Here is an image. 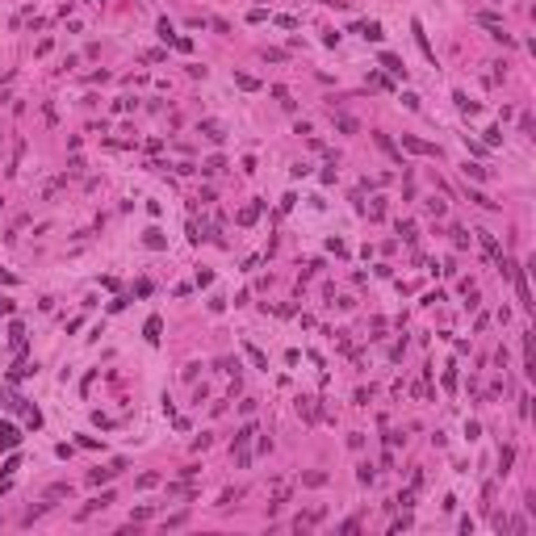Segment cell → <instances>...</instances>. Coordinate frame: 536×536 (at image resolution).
<instances>
[{
  "label": "cell",
  "mask_w": 536,
  "mask_h": 536,
  "mask_svg": "<svg viewBox=\"0 0 536 536\" xmlns=\"http://www.w3.org/2000/svg\"><path fill=\"white\" fill-rule=\"evenodd\" d=\"M402 528H411V515H407V511H402V515H398L394 523H390V532H402Z\"/></svg>",
  "instance_id": "obj_25"
},
{
  "label": "cell",
  "mask_w": 536,
  "mask_h": 536,
  "mask_svg": "<svg viewBox=\"0 0 536 536\" xmlns=\"http://www.w3.org/2000/svg\"><path fill=\"white\" fill-rule=\"evenodd\" d=\"M427 214H436V218H444V201H440V197H432V201H427Z\"/></svg>",
  "instance_id": "obj_23"
},
{
  "label": "cell",
  "mask_w": 536,
  "mask_h": 536,
  "mask_svg": "<svg viewBox=\"0 0 536 536\" xmlns=\"http://www.w3.org/2000/svg\"><path fill=\"white\" fill-rule=\"evenodd\" d=\"M331 122H335V126L343 130V134H356V130H361V126H356V122H352L348 113H335V109H331Z\"/></svg>",
  "instance_id": "obj_5"
},
{
  "label": "cell",
  "mask_w": 536,
  "mask_h": 536,
  "mask_svg": "<svg viewBox=\"0 0 536 536\" xmlns=\"http://www.w3.org/2000/svg\"><path fill=\"white\" fill-rule=\"evenodd\" d=\"M109 478H113V469H92V473H88L92 486H101V482H109Z\"/></svg>",
  "instance_id": "obj_18"
},
{
  "label": "cell",
  "mask_w": 536,
  "mask_h": 536,
  "mask_svg": "<svg viewBox=\"0 0 536 536\" xmlns=\"http://www.w3.org/2000/svg\"><path fill=\"white\" fill-rule=\"evenodd\" d=\"M159 331H163V323H159V318H147V339H151V343L159 339Z\"/></svg>",
  "instance_id": "obj_19"
},
{
  "label": "cell",
  "mask_w": 536,
  "mask_h": 536,
  "mask_svg": "<svg viewBox=\"0 0 536 536\" xmlns=\"http://www.w3.org/2000/svg\"><path fill=\"white\" fill-rule=\"evenodd\" d=\"M235 84L247 88V92H256V88H260V80H256V76H247V71H235Z\"/></svg>",
  "instance_id": "obj_9"
},
{
  "label": "cell",
  "mask_w": 536,
  "mask_h": 536,
  "mask_svg": "<svg viewBox=\"0 0 536 536\" xmlns=\"http://www.w3.org/2000/svg\"><path fill=\"white\" fill-rule=\"evenodd\" d=\"M63 494H71L67 482H59V486H51V490H46V498H63Z\"/></svg>",
  "instance_id": "obj_21"
},
{
  "label": "cell",
  "mask_w": 536,
  "mask_h": 536,
  "mask_svg": "<svg viewBox=\"0 0 536 536\" xmlns=\"http://www.w3.org/2000/svg\"><path fill=\"white\" fill-rule=\"evenodd\" d=\"M411 30H415V42H419V51H423L427 59H436V55H432V46H427V34H423V26H419V21H411Z\"/></svg>",
  "instance_id": "obj_6"
},
{
  "label": "cell",
  "mask_w": 536,
  "mask_h": 536,
  "mask_svg": "<svg viewBox=\"0 0 536 536\" xmlns=\"http://www.w3.org/2000/svg\"><path fill=\"white\" fill-rule=\"evenodd\" d=\"M252 436H256V427H252V423H247V427H243V432H239V436H235V448H239V452H247V440H252Z\"/></svg>",
  "instance_id": "obj_15"
},
{
  "label": "cell",
  "mask_w": 536,
  "mask_h": 536,
  "mask_svg": "<svg viewBox=\"0 0 536 536\" xmlns=\"http://www.w3.org/2000/svg\"><path fill=\"white\" fill-rule=\"evenodd\" d=\"M17 440H21V436H17L13 423H0V448H17Z\"/></svg>",
  "instance_id": "obj_3"
},
{
  "label": "cell",
  "mask_w": 536,
  "mask_h": 536,
  "mask_svg": "<svg viewBox=\"0 0 536 536\" xmlns=\"http://www.w3.org/2000/svg\"><path fill=\"white\" fill-rule=\"evenodd\" d=\"M159 38H163V42H172V38H176V34H172V26H168V17L159 21Z\"/></svg>",
  "instance_id": "obj_26"
},
{
  "label": "cell",
  "mask_w": 536,
  "mask_h": 536,
  "mask_svg": "<svg viewBox=\"0 0 536 536\" xmlns=\"http://www.w3.org/2000/svg\"><path fill=\"white\" fill-rule=\"evenodd\" d=\"M243 352H247V356H252V365H256V369H268V356H264V352H260V348H256V343H243Z\"/></svg>",
  "instance_id": "obj_7"
},
{
  "label": "cell",
  "mask_w": 536,
  "mask_h": 536,
  "mask_svg": "<svg viewBox=\"0 0 536 536\" xmlns=\"http://www.w3.org/2000/svg\"><path fill=\"white\" fill-rule=\"evenodd\" d=\"M478 239H482V247H486V252H490V256L498 260V264H503V247L494 243V235H486V231H478Z\"/></svg>",
  "instance_id": "obj_4"
},
{
  "label": "cell",
  "mask_w": 536,
  "mask_h": 536,
  "mask_svg": "<svg viewBox=\"0 0 536 536\" xmlns=\"http://www.w3.org/2000/svg\"><path fill=\"white\" fill-rule=\"evenodd\" d=\"M256 218H260V201H252V206H243V210H239V222H243V226H252Z\"/></svg>",
  "instance_id": "obj_8"
},
{
  "label": "cell",
  "mask_w": 536,
  "mask_h": 536,
  "mask_svg": "<svg viewBox=\"0 0 536 536\" xmlns=\"http://www.w3.org/2000/svg\"><path fill=\"white\" fill-rule=\"evenodd\" d=\"M297 411H302L306 419H314V398H302V402H297Z\"/></svg>",
  "instance_id": "obj_24"
},
{
  "label": "cell",
  "mask_w": 536,
  "mask_h": 536,
  "mask_svg": "<svg viewBox=\"0 0 536 536\" xmlns=\"http://www.w3.org/2000/svg\"><path fill=\"white\" fill-rule=\"evenodd\" d=\"M356 30H361L365 38H373V42H381V26H377V21H361V26H356Z\"/></svg>",
  "instance_id": "obj_11"
},
{
  "label": "cell",
  "mask_w": 536,
  "mask_h": 536,
  "mask_svg": "<svg viewBox=\"0 0 536 536\" xmlns=\"http://www.w3.org/2000/svg\"><path fill=\"white\" fill-rule=\"evenodd\" d=\"M398 235H402L407 243H415V222H398Z\"/></svg>",
  "instance_id": "obj_20"
},
{
  "label": "cell",
  "mask_w": 536,
  "mask_h": 536,
  "mask_svg": "<svg viewBox=\"0 0 536 536\" xmlns=\"http://www.w3.org/2000/svg\"><path fill=\"white\" fill-rule=\"evenodd\" d=\"M285 498H289V482H285V478H277V482H272V503H268V515H277Z\"/></svg>",
  "instance_id": "obj_1"
},
{
  "label": "cell",
  "mask_w": 536,
  "mask_h": 536,
  "mask_svg": "<svg viewBox=\"0 0 536 536\" xmlns=\"http://www.w3.org/2000/svg\"><path fill=\"white\" fill-rule=\"evenodd\" d=\"M201 134H206V138H214V142H222V138H226L218 122H201Z\"/></svg>",
  "instance_id": "obj_12"
},
{
  "label": "cell",
  "mask_w": 536,
  "mask_h": 536,
  "mask_svg": "<svg viewBox=\"0 0 536 536\" xmlns=\"http://www.w3.org/2000/svg\"><path fill=\"white\" fill-rule=\"evenodd\" d=\"M461 172H465V181H486V168H482V163H465Z\"/></svg>",
  "instance_id": "obj_14"
},
{
  "label": "cell",
  "mask_w": 536,
  "mask_h": 536,
  "mask_svg": "<svg viewBox=\"0 0 536 536\" xmlns=\"http://www.w3.org/2000/svg\"><path fill=\"white\" fill-rule=\"evenodd\" d=\"M511 461H515V448H503V452H498V473H511Z\"/></svg>",
  "instance_id": "obj_10"
},
{
  "label": "cell",
  "mask_w": 536,
  "mask_h": 536,
  "mask_svg": "<svg viewBox=\"0 0 536 536\" xmlns=\"http://www.w3.org/2000/svg\"><path fill=\"white\" fill-rule=\"evenodd\" d=\"M381 63H386L390 71H394V76H407V67H402V63H398V59H394V55H381Z\"/></svg>",
  "instance_id": "obj_17"
},
{
  "label": "cell",
  "mask_w": 536,
  "mask_h": 536,
  "mask_svg": "<svg viewBox=\"0 0 536 536\" xmlns=\"http://www.w3.org/2000/svg\"><path fill=\"white\" fill-rule=\"evenodd\" d=\"M302 482L306 486H327V473L323 469H310V473H302Z\"/></svg>",
  "instance_id": "obj_16"
},
{
  "label": "cell",
  "mask_w": 536,
  "mask_h": 536,
  "mask_svg": "<svg viewBox=\"0 0 536 536\" xmlns=\"http://www.w3.org/2000/svg\"><path fill=\"white\" fill-rule=\"evenodd\" d=\"M142 243H147V247H151V252H159V247H163V243H168V239H163V235H159V231H147V235H142Z\"/></svg>",
  "instance_id": "obj_13"
},
{
  "label": "cell",
  "mask_w": 536,
  "mask_h": 536,
  "mask_svg": "<svg viewBox=\"0 0 536 536\" xmlns=\"http://www.w3.org/2000/svg\"><path fill=\"white\" fill-rule=\"evenodd\" d=\"M377 147H381V151H386V155H394V159H398V151H394V142H390L386 134H377Z\"/></svg>",
  "instance_id": "obj_22"
},
{
  "label": "cell",
  "mask_w": 536,
  "mask_h": 536,
  "mask_svg": "<svg viewBox=\"0 0 536 536\" xmlns=\"http://www.w3.org/2000/svg\"><path fill=\"white\" fill-rule=\"evenodd\" d=\"M402 147H407V151H415V155H440V147H432V142H423V138H402Z\"/></svg>",
  "instance_id": "obj_2"
}]
</instances>
